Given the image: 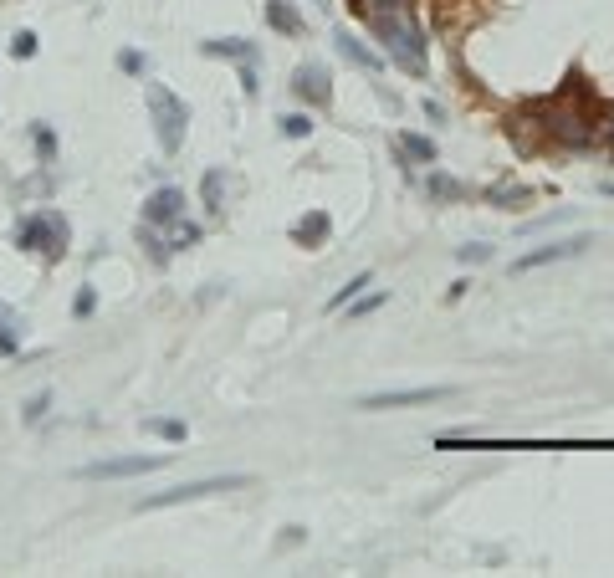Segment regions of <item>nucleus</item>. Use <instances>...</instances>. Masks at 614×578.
I'll list each match as a JSON object with an SVG mask.
<instances>
[{"label":"nucleus","instance_id":"obj_1","mask_svg":"<svg viewBox=\"0 0 614 578\" xmlns=\"http://www.w3.org/2000/svg\"><path fill=\"white\" fill-rule=\"evenodd\" d=\"M379 36H384V52L410 77H425V36L405 11H379Z\"/></svg>","mask_w":614,"mask_h":578},{"label":"nucleus","instance_id":"obj_2","mask_svg":"<svg viewBox=\"0 0 614 578\" xmlns=\"http://www.w3.org/2000/svg\"><path fill=\"white\" fill-rule=\"evenodd\" d=\"M144 98H149V113H154V133H159V149L164 154H180V144H185V123H190V108L169 93V87H159V82H149L144 87Z\"/></svg>","mask_w":614,"mask_h":578},{"label":"nucleus","instance_id":"obj_3","mask_svg":"<svg viewBox=\"0 0 614 578\" xmlns=\"http://www.w3.org/2000/svg\"><path fill=\"white\" fill-rule=\"evenodd\" d=\"M16 246L21 251H36V256H62L67 251V220L57 210L26 215L21 226H16Z\"/></svg>","mask_w":614,"mask_h":578},{"label":"nucleus","instance_id":"obj_4","mask_svg":"<svg viewBox=\"0 0 614 578\" xmlns=\"http://www.w3.org/2000/svg\"><path fill=\"white\" fill-rule=\"evenodd\" d=\"M236 486H251V476H205V481H185L174 492H159L149 497L144 507H174V502H195V497H210V492H236Z\"/></svg>","mask_w":614,"mask_h":578},{"label":"nucleus","instance_id":"obj_5","mask_svg":"<svg viewBox=\"0 0 614 578\" xmlns=\"http://www.w3.org/2000/svg\"><path fill=\"white\" fill-rule=\"evenodd\" d=\"M456 384H430V389H384V394H364V410H400V405H435V399H451Z\"/></svg>","mask_w":614,"mask_h":578},{"label":"nucleus","instance_id":"obj_6","mask_svg":"<svg viewBox=\"0 0 614 578\" xmlns=\"http://www.w3.org/2000/svg\"><path fill=\"white\" fill-rule=\"evenodd\" d=\"M169 456H118V461H93L82 466L87 481H118V476H144V471H159Z\"/></svg>","mask_w":614,"mask_h":578},{"label":"nucleus","instance_id":"obj_7","mask_svg":"<svg viewBox=\"0 0 614 578\" xmlns=\"http://www.w3.org/2000/svg\"><path fill=\"white\" fill-rule=\"evenodd\" d=\"M292 93H297L302 103H313V108H323V103L333 98V82H328V67H323V62H302V67L292 72Z\"/></svg>","mask_w":614,"mask_h":578},{"label":"nucleus","instance_id":"obj_8","mask_svg":"<svg viewBox=\"0 0 614 578\" xmlns=\"http://www.w3.org/2000/svg\"><path fill=\"white\" fill-rule=\"evenodd\" d=\"M180 210H185V190L164 185V190H154V195H149V205H144V220H149V226H164V220H174Z\"/></svg>","mask_w":614,"mask_h":578},{"label":"nucleus","instance_id":"obj_9","mask_svg":"<svg viewBox=\"0 0 614 578\" xmlns=\"http://www.w3.org/2000/svg\"><path fill=\"white\" fill-rule=\"evenodd\" d=\"M589 241L574 236V241H558V246H543V251H528V256H517V272H533V266H548V261H563V256H579Z\"/></svg>","mask_w":614,"mask_h":578},{"label":"nucleus","instance_id":"obj_10","mask_svg":"<svg viewBox=\"0 0 614 578\" xmlns=\"http://www.w3.org/2000/svg\"><path fill=\"white\" fill-rule=\"evenodd\" d=\"M333 47H338V57H343V62H354V67H364V72H379V67H384V62L364 47V41H359L354 31H338V36H333Z\"/></svg>","mask_w":614,"mask_h":578},{"label":"nucleus","instance_id":"obj_11","mask_svg":"<svg viewBox=\"0 0 614 578\" xmlns=\"http://www.w3.org/2000/svg\"><path fill=\"white\" fill-rule=\"evenodd\" d=\"M292 236H297L302 246H323V241L333 236V220H328L323 210H313V215H302V220H297V231H292Z\"/></svg>","mask_w":614,"mask_h":578},{"label":"nucleus","instance_id":"obj_12","mask_svg":"<svg viewBox=\"0 0 614 578\" xmlns=\"http://www.w3.org/2000/svg\"><path fill=\"white\" fill-rule=\"evenodd\" d=\"M267 21L282 31V36H302V16L292 0H267Z\"/></svg>","mask_w":614,"mask_h":578},{"label":"nucleus","instance_id":"obj_13","mask_svg":"<svg viewBox=\"0 0 614 578\" xmlns=\"http://www.w3.org/2000/svg\"><path fill=\"white\" fill-rule=\"evenodd\" d=\"M205 52H210V57H236L241 67L256 62V47H251V41H241V36H231V41H205Z\"/></svg>","mask_w":614,"mask_h":578},{"label":"nucleus","instance_id":"obj_14","mask_svg":"<svg viewBox=\"0 0 614 578\" xmlns=\"http://www.w3.org/2000/svg\"><path fill=\"white\" fill-rule=\"evenodd\" d=\"M200 200H205V210H226V174L221 169H210L200 180Z\"/></svg>","mask_w":614,"mask_h":578},{"label":"nucleus","instance_id":"obj_15","mask_svg":"<svg viewBox=\"0 0 614 578\" xmlns=\"http://www.w3.org/2000/svg\"><path fill=\"white\" fill-rule=\"evenodd\" d=\"M400 154H410L415 164H435V139H425V133H400Z\"/></svg>","mask_w":614,"mask_h":578},{"label":"nucleus","instance_id":"obj_16","mask_svg":"<svg viewBox=\"0 0 614 578\" xmlns=\"http://www.w3.org/2000/svg\"><path fill=\"white\" fill-rule=\"evenodd\" d=\"M425 190H430V200H461V195H466V185H456L451 174H430Z\"/></svg>","mask_w":614,"mask_h":578},{"label":"nucleus","instance_id":"obj_17","mask_svg":"<svg viewBox=\"0 0 614 578\" xmlns=\"http://www.w3.org/2000/svg\"><path fill=\"white\" fill-rule=\"evenodd\" d=\"M144 430L159 440H185V420H144Z\"/></svg>","mask_w":614,"mask_h":578},{"label":"nucleus","instance_id":"obj_18","mask_svg":"<svg viewBox=\"0 0 614 578\" xmlns=\"http://www.w3.org/2000/svg\"><path fill=\"white\" fill-rule=\"evenodd\" d=\"M282 133H287V139H307V133H313V118H307V113H287Z\"/></svg>","mask_w":614,"mask_h":578},{"label":"nucleus","instance_id":"obj_19","mask_svg":"<svg viewBox=\"0 0 614 578\" xmlns=\"http://www.w3.org/2000/svg\"><path fill=\"white\" fill-rule=\"evenodd\" d=\"M47 405H52V394H47V389H36V394L26 399V410H21V415H26V425H36L41 415H47Z\"/></svg>","mask_w":614,"mask_h":578},{"label":"nucleus","instance_id":"obj_20","mask_svg":"<svg viewBox=\"0 0 614 578\" xmlns=\"http://www.w3.org/2000/svg\"><path fill=\"white\" fill-rule=\"evenodd\" d=\"M11 57H36V36L31 31H16L11 36Z\"/></svg>","mask_w":614,"mask_h":578},{"label":"nucleus","instance_id":"obj_21","mask_svg":"<svg viewBox=\"0 0 614 578\" xmlns=\"http://www.w3.org/2000/svg\"><path fill=\"white\" fill-rule=\"evenodd\" d=\"M118 67H123L128 77H139V72H149V57H139V52H118Z\"/></svg>","mask_w":614,"mask_h":578},{"label":"nucleus","instance_id":"obj_22","mask_svg":"<svg viewBox=\"0 0 614 578\" xmlns=\"http://www.w3.org/2000/svg\"><path fill=\"white\" fill-rule=\"evenodd\" d=\"M369 282H374V277H369V272H359V277H354V282H348V287H343V292H338V297H333V307H343V302H348V297H359V292H364V287H369Z\"/></svg>","mask_w":614,"mask_h":578},{"label":"nucleus","instance_id":"obj_23","mask_svg":"<svg viewBox=\"0 0 614 578\" xmlns=\"http://www.w3.org/2000/svg\"><path fill=\"white\" fill-rule=\"evenodd\" d=\"M21 348V338L11 333V313H0V353H16Z\"/></svg>","mask_w":614,"mask_h":578},{"label":"nucleus","instance_id":"obj_24","mask_svg":"<svg viewBox=\"0 0 614 578\" xmlns=\"http://www.w3.org/2000/svg\"><path fill=\"white\" fill-rule=\"evenodd\" d=\"M195 241H200V226H180V231L169 236V246H174V251H185V246H195Z\"/></svg>","mask_w":614,"mask_h":578},{"label":"nucleus","instance_id":"obj_25","mask_svg":"<svg viewBox=\"0 0 614 578\" xmlns=\"http://www.w3.org/2000/svg\"><path fill=\"white\" fill-rule=\"evenodd\" d=\"M492 200H497V205H507V200H528V190H517V185H497V190H492Z\"/></svg>","mask_w":614,"mask_h":578},{"label":"nucleus","instance_id":"obj_26","mask_svg":"<svg viewBox=\"0 0 614 578\" xmlns=\"http://www.w3.org/2000/svg\"><path fill=\"white\" fill-rule=\"evenodd\" d=\"M93 307H98V297H93V287H87V292H77V318H87V313H93Z\"/></svg>","mask_w":614,"mask_h":578},{"label":"nucleus","instance_id":"obj_27","mask_svg":"<svg viewBox=\"0 0 614 578\" xmlns=\"http://www.w3.org/2000/svg\"><path fill=\"white\" fill-rule=\"evenodd\" d=\"M487 256H492V246H461V261H471V266L487 261Z\"/></svg>","mask_w":614,"mask_h":578},{"label":"nucleus","instance_id":"obj_28","mask_svg":"<svg viewBox=\"0 0 614 578\" xmlns=\"http://www.w3.org/2000/svg\"><path fill=\"white\" fill-rule=\"evenodd\" d=\"M389 6H405V0H389Z\"/></svg>","mask_w":614,"mask_h":578},{"label":"nucleus","instance_id":"obj_29","mask_svg":"<svg viewBox=\"0 0 614 578\" xmlns=\"http://www.w3.org/2000/svg\"><path fill=\"white\" fill-rule=\"evenodd\" d=\"M609 133H614V118H609Z\"/></svg>","mask_w":614,"mask_h":578}]
</instances>
